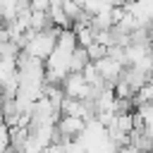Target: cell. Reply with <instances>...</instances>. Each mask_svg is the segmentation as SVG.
<instances>
[{"label": "cell", "mask_w": 153, "mask_h": 153, "mask_svg": "<svg viewBox=\"0 0 153 153\" xmlns=\"http://www.w3.org/2000/svg\"><path fill=\"white\" fill-rule=\"evenodd\" d=\"M60 26H48V29H38V31H33V29H29L26 33H24V53H29V55H33V57H41V60H45L50 53H53V48H55V43H57V36H60Z\"/></svg>", "instance_id": "1"}, {"label": "cell", "mask_w": 153, "mask_h": 153, "mask_svg": "<svg viewBox=\"0 0 153 153\" xmlns=\"http://www.w3.org/2000/svg\"><path fill=\"white\" fill-rule=\"evenodd\" d=\"M62 91H65V96H69V98H79V100H86V98H96V91H93V86L86 81V76L81 74V72H69L65 79H62Z\"/></svg>", "instance_id": "2"}, {"label": "cell", "mask_w": 153, "mask_h": 153, "mask_svg": "<svg viewBox=\"0 0 153 153\" xmlns=\"http://www.w3.org/2000/svg\"><path fill=\"white\" fill-rule=\"evenodd\" d=\"M57 129V143L62 141H74L84 134L86 129V120L84 117H74V115H60V120L55 122Z\"/></svg>", "instance_id": "3"}, {"label": "cell", "mask_w": 153, "mask_h": 153, "mask_svg": "<svg viewBox=\"0 0 153 153\" xmlns=\"http://www.w3.org/2000/svg\"><path fill=\"white\" fill-rule=\"evenodd\" d=\"M91 62V57H88V50L84 48V45H79L74 53H72V65H69V72H84V67Z\"/></svg>", "instance_id": "4"}, {"label": "cell", "mask_w": 153, "mask_h": 153, "mask_svg": "<svg viewBox=\"0 0 153 153\" xmlns=\"http://www.w3.org/2000/svg\"><path fill=\"white\" fill-rule=\"evenodd\" d=\"M5 124V112H2V105H0V127Z\"/></svg>", "instance_id": "5"}, {"label": "cell", "mask_w": 153, "mask_h": 153, "mask_svg": "<svg viewBox=\"0 0 153 153\" xmlns=\"http://www.w3.org/2000/svg\"><path fill=\"white\" fill-rule=\"evenodd\" d=\"M2 153H19V151H17V148H12V146H10V148H5V151H2Z\"/></svg>", "instance_id": "6"}]
</instances>
